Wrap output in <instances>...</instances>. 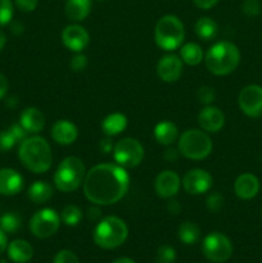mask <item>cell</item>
Masks as SVG:
<instances>
[{
  "label": "cell",
  "mask_w": 262,
  "mask_h": 263,
  "mask_svg": "<svg viewBox=\"0 0 262 263\" xmlns=\"http://www.w3.org/2000/svg\"><path fill=\"white\" fill-rule=\"evenodd\" d=\"M85 197L95 205L115 204L122 199L130 186V177L123 167L102 163L92 167L84 179Z\"/></svg>",
  "instance_id": "1"
},
{
  "label": "cell",
  "mask_w": 262,
  "mask_h": 263,
  "mask_svg": "<svg viewBox=\"0 0 262 263\" xmlns=\"http://www.w3.org/2000/svg\"><path fill=\"white\" fill-rule=\"evenodd\" d=\"M18 157L23 166L35 174L46 172L53 162L50 146L48 141L40 136H31L21 141Z\"/></svg>",
  "instance_id": "2"
},
{
  "label": "cell",
  "mask_w": 262,
  "mask_h": 263,
  "mask_svg": "<svg viewBox=\"0 0 262 263\" xmlns=\"http://www.w3.org/2000/svg\"><path fill=\"white\" fill-rule=\"evenodd\" d=\"M205 67L216 76L231 73L240 62V53L236 45L229 41H220L211 46L205 54Z\"/></svg>",
  "instance_id": "3"
},
{
  "label": "cell",
  "mask_w": 262,
  "mask_h": 263,
  "mask_svg": "<svg viewBox=\"0 0 262 263\" xmlns=\"http://www.w3.org/2000/svg\"><path fill=\"white\" fill-rule=\"evenodd\" d=\"M128 229L121 218L108 216L103 218L94 230V241L103 249H115L127 239Z\"/></svg>",
  "instance_id": "4"
},
{
  "label": "cell",
  "mask_w": 262,
  "mask_h": 263,
  "mask_svg": "<svg viewBox=\"0 0 262 263\" xmlns=\"http://www.w3.org/2000/svg\"><path fill=\"white\" fill-rule=\"evenodd\" d=\"M85 179V164L77 157H67L59 163L54 184L59 192L71 193L80 187Z\"/></svg>",
  "instance_id": "5"
},
{
  "label": "cell",
  "mask_w": 262,
  "mask_h": 263,
  "mask_svg": "<svg viewBox=\"0 0 262 263\" xmlns=\"http://www.w3.org/2000/svg\"><path fill=\"white\" fill-rule=\"evenodd\" d=\"M184 37V25L176 15H164L157 22L154 39H156L157 45L163 50L170 51L180 48Z\"/></svg>",
  "instance_id": "6"
},
{
  "label": "cell",
  "mask_w": 262,
  "mask_h": 263,
  "mask_svg": "<svg viewBox=\"0 0 262 263\" xmlns=\"http://www.w3.org/2000/svg\"><path fill=\"white\" fill-rule=\"evenodd\" d=\"M179 152L189 159H204L212 152V140L204 131L188 130L180 136Z\"/></svg>",
  "instance_id": "7"
},
{
  "label": "cell",
  "mask_w": 262,
  "mask_h": 263,
  "mask_svg": "<svg viewBox=\"0 0 262 263\" xmlns=\"http://www.w3.org/2000/svg\"><path fill=\"white\" fill-rule=\"evenodd\" d=\"M113 158L118 166L123 168H133L143 161L144 148L136 139L125 138L118 141L113 148Z\"/></svg>",
  "instance_id": "8"
},
{
  "label": "cell",
  "mask_w": 262,
  "mask_h": 263,
  "mask_svg": "<svg viewBox=\"0 0 262 263\" xmlns=\"http://www.w3.org/2000/svg\"><path fill=\"white\" fill-rule=\"evenodd\" d=\"M202 251L208 261L223 263L233 254V244L230 239L223 234L211 233L203 240Z\"/></svg>",
  "instance_id": "9"
},
{
  "label": "cell",
  "mask_w": 262,
  "mask_h": 263,
  "mask_svg": "<svg viewBox=\"0 0 262 263\" xmlns=\"http://www.w3.org/2000/svg\"><path fill=\"white\" fill-rule=\"evenodd\" d=\"M61 225V217L51 208H44L32 216L30 221V230L36 238L46 239L53 236Z\"/></svg>",
  "instance_id": "10"
},
{
  "label": "cell",
  "mask_w": 262,
  "mask_h": 263,
  "mask_svg": "<svg viewBox=\"0 0 262 263\" xmlns=\"http://www.w3.org/2000/svg\"><path fill=\"white\" fill-rule=\"evenodd\" d=\"M239 107L248 117H262V87L248 85L239 94Z\"/></svg>",
  "instance_id": "11"
},
{
  "label": "cell",
  "mask_w": 262,
  "mask_h": 263,
  "mask_svg": "<svg viewBox=\"0 0 262 263\" xmlns=\"http://www.w3.org/2000/svg\"><path fill=\"white\" fill-rule=\"evenodd\" d=\"M212 176L204 170L194 168L186 172L182 179V186L188 194L200 195L207 193L212 187Z\"/></svg>",
  "instance_id": "12"
},
{
  "label": "cell",
  "mask_w": 262,
  "mask_h": 263,
  "mask_svg": "<svg viewBox=\"0 0 262 263\" xmlns=\"http://www.w3.org/2000/svg\"><path fill=\"white\" fill-rule=\"evenodd\" d=\"M62 41L64 46L72 51L84 50L90 41L89 32L80 25H69L62 32Z\"/></svg>",
  "instance_id": "13"
},
{
  "label": "cell",
  "mask_w": 262,
  "mask_h": 263,
  "mask_svg": "<svg viewBox=\"0 0 262 263\" xmlns=\"http://www.w3.org/2000/svg\"><path fill=\"white\" fill-rule=\"evenodd\" d=\"M180 185H181V180L176 172L163 171L157 176L154 189L158 197L170 199L179 193Z\"/></svg>",
  "instance_id": "14"
},
{
  "label": "cell",
  "mask_w": 262,
  "mask_h": 263,
  "mask_svg": "<svg viewBox=\"0 0 262 263\" xmlns=\"http://www.w3.org/2000/svg\"><path fill=\"white\" fill-rule=\"evenodd\" d=\"M157 73L164 82H175L182 74V61L177 55H166L161 58L157 66Z\"/></svg>",
  "instance_id": "15"
},
{
  "label": "cell",
  "mask_w": 262,
  "mask_h": 263,
  "mask_svg": "<svg viewBox=\"0 0 262 263\" xmlns=\"http://www.w3.org/2000/svg\"><path fill=\"white\" fill-rule=\"evenodd\" d=\"M198 122L204 131L218 133L225 125V116L217 107L207 105L204 109L200 110L198 116Z\"/></svg>",
  "instance_id": "16"
},
{
  "label": "cell",
  "mask_w": 262,
  "mask_h": 263,
  "mask_svg": "<svg viewBox=\"0 0 262 263\" xmlns=\"http://www.w3.org/2000/svg\"><path fill=\"white\" fill-rule=\"evenodd\" d=\"M23 189V177L20 172L12 168L0 170V195L10 197Z\"/></svg>",
  "instance_id": "17"
},
{
  "label": "cell",
  "mask_w": 262,
  "mask_h": 263,
  "mask_svg": "<svg viewBox=\"0 0 262 263\" xmlns=\"http://www.w3.org/2000/svg\"><path fill=\"white\" fill-rule=\"evenodd\" d=\"M77 136H79V131L71 121H57L51 127V138L61 145H69V144L74 143Z\"/></svg>",
  "instance_id": "18"
},
{
  "label": "cell",
  "mask_w": 262,
  "mask_h": 263,
  "mask_svg": "<svg viewBox=\"0 0 262 263\" xmlns=\"http://www.w3.org/2000/svg\"><path fill=\"white\" fill-rule=\"evenodd\" d=\"M234 192L240 199H252L259 192V181L254 175L243 174L234 182Z\"/></svg>",
  "instance_id": "19"
},
{
  "label": "cell",
  "mask_w": 262,
  "mask_h": 263,
  "mask_svg": "<svg viewBox=\"0 0 262 263\" xmlns=\"http://www.w3.org/2000/svg\"><path fill=\"white\" fill-rule=\"evenodd\" d=\"M20 123L28 134H36L45 126V117L38 108H26L21 115Z\"/></svg>",
  "instance_id": "20"
},
{
  "label": "cell",
  "mask_w": 262,
  "mask_h": 263,
  "mask_svg": "<svg viewBox=\"0 0 262 263\" xmlns=\"http://www.w3.org/2000/svg\"><path fill=\"white\" fill-rule=\"evenodd\" d=\"M8 256L14 263H27L33 256V249L28 241L17 239L8 246Z\"/></svg>",
  "instance_id": "21"
},
{
  "label": "cell",
  "mask_w": 262,
  "mask_h": 263,
  "mask_svg": "<svg viewBox=\"0 0 262 263\" xmlns=\"http://www.w3.org/2000/svg\"><path fill=\"white\" fill-rule=\"evenodd\" d=\"M91 10V0H67L66 15L72 21H84Z\"/></svg>",
  "instance_id": "22"
},
{
  "label": "cell",
  "mask_w": 262,
  "mask_h": 263,
  "mask_svg": "<svg viewBox=\"0 0 262 263\" xmlns=\"http://www.w3.org/2000/svg\"><path fill=\"white\" fill-rule=\"evenodd\" d=\"M127 127V118L122 113H112L102 121V130L105 135L116 136Z\"/></svg>",
  "instance_id": "23"
},
{
  "label": "cell",
  "mask_w": 262,
  "mask_h": 263,
  "mask_svg": "<svg viewBox=\"0 0 262 263\" xmlns=\"http://www.w3.org/2000/svg\"><path fill=\"white\" fill-rule=\"evenodd\" d=\"M177 127L170 121L159 122L154 128V138L162 145H170L177 139Z\"/></svg>",
  "instance_id": "24"
},
{
  "label": "cell",
  "mask_w": 262,
  "mask_h": 263,
  "mask_svg": "<svg viewBox=\"0 0 262 263\" xmlns=\"http://www.w3.org/2000/svg\"><path fill=\"white\" fill-rule=\"evenodd\" d=\"M53 197V187L45 181H35L28 187V198L36 204H44Z\"/></svg>",
  "instance_id": "25"
},
{
  "label": "cell",
  "mask_w": 262,
  "mask_h": 263,
  "mask_svg": "<svg viewBox=\"0 0 262 263\" xmlns=\"http://www.w3.org/2000/svg\"><path fill=\"white\" fill-rule=\"evenodd\" d=\"M180 55L182 61L189 66H197L203 59V50L198 44L188 43L180 49Z\"/></svg>",
  "instance_id": "26"
},
{
  "label": "cell",
  "mask_w": 262,
  "mask_h": 263,
  "mask_svg": "<svg viewBox=\"0 0 262 263\" xmlns=\"http://www.w3.org/2000/svg\"><path fill=\"white\" fill-rule=\"evenodd\" d=\"M217 23L210 17H202L195 23V33L202 40H211L217 33Z\"/></svg>",
  "instance_id": "27"
},
{
  "label": "cell",
  "mask_w": 262,
  "mask_h": 263,
  "mask_svg": "<svg viewBox=\"0 0 262 263\" xmlns=\"http://www.w3.org/2000/svg\"><path fill=\"white\" fill-rule=\"evenodd\" d=\"M179 238H180V240L182 241V243L188 244V246L197 243V241L199 240V238H200L199 228H198L195 223L186 221V222H184V223H181V225H180Z\"/></svg>",
  "instance_id": "28"
},
{
  "label": "cell",
  "mask_w": 262,
  "mask_h": 263,
  "mask_svg": "<svg viewBox=\"0 0 262 263\" xmlns=\"http://www.w3.org/2000/svg\"><path fill=\"white\" fill-rule=\"evenodd\" d=\"M82 217V212L79 207L71 204L66 205L61 212V220L67 226H76Z\"/></svg>",
  "instance_id": "29"
},
{
  "label": "cell",
  "mask_w": 262,
  "mask_h": 263,
  "mask_svg": "<svg viewBox=\"0 0 262 263\" xmlns=\"http://www.w3.org/2000/svg\"><path fill=\"white\" fill-rule=\"evenodd\" d=\"M21 228V217L15 213H5L0 217V229L4 233H15Z\"/></svg>",
  "instance_id": "30"
},
{
  "label": "cell",
  "mask_w": 262,
  "mask_h": 263,
  "mask_svg": "<svg viewBox=\"0 0 262 263\" xmlns=\"http://www.w3.org/2000/svg\"><path fill=\"white\" fill-rule=\"evenodd\" d=\"M175 259H176V253H175V249L172 248V247H159L156 256L157 263H174Z\"/></svg>",
  "instance_id": "31"
},
{
  "label": "cell",
  "mask_w": 262,
  "mask_h": 263,
  "mask_svg": "<svg viewBox=\"0 0 262 263\" xmlns=\"http://www.w3.org/2000/svg\"><path fill=\"white\" fill-rule=\"evenodd\" d=\"M15 143H18V140L15 139V136L13 135L10 128L0 133V152L10 151V149L15 145Z\"/></svg>",
  "instance_id": "32"
},
{
  "label": "cell",
  "mask_w": 262,
  "mask_h": 263,
  "mask_svg": "<svg viewBox=\"0 0 262 263\" xmlns=\"http://www.w3.org/2000/svg\"><path fill=\"white\" fill-rule=\"evenodd\" d=\"M13 17V4L10 0H0V26H5Z\"/></svg>",
  "instance_id": "33"
},
{
  "label": "cell",
  "mask_w": 262,
  "mask_h": 263,
  "mask_svg": "<svg viewBox=\"0 0 262 263\" xmlns=\"http://www.w3.org/2000/svg\"><path fill=\"white\" fill-rule=\"evenodd\" d=\"M241 10L248 17H256L261 13V4L258 0H244Z\"/></svg>",
  "instance_id": "34"
},
{
  "label": "cell",
  "mask_w": 262,
  "mask_h": 263,
  "mask_svg": "<svg viewBox=\"0 0 262 263\" xmlns=\"http://www.w3.org/2000/svg\"><path fill=\"white\" fill-rule=\"evenodd\" d=\"M223 205V197L220 193H212L207 198V208L211 212H218Z\"/></svg>",
  "instance_id": "35"
},
{
  "label": "cell",
  "mask_w": 262,
  "mask_h": 263,
  "mask_svg": "<svg viewBox=\"0 0 262 263\" xmlns=\"http://www.w3.org/2000/svg\"><path fill=\"white\" fill-rule=\"evenodd\" d=\"M216 92L212 87L210 86H203L198 90V99H199L200 103L205 105H210L211 103L215 100Z\"/></svg>",
  "instance_id": "36"
},
{
  "label": "cell",
  "mask_w": 262,
  "mask_h": 263,
  "mask_svg": "<svg viewBox=\"0 0 262 263\" xmlns=\"http://www.w3.org/2000/svg\"><path fill=\"white\" fill-rule=\"evenodd\" d=\"M53 263H80V262H79V258H77V256L73 253V252L63 249V251L57 253Z\"/></svg>",
  "instance_id": "37"
},
{
  "label": "cell",
  "mask_w": 262,
  "mask_h": 263,
  "mask_svg": "<svg viewBox=\"0 0 262 263\" xmlns=\"http://www.w3.org/2000/svg\"><path fill=\"white\" fill-rule=\"evenodd\" d=\"M69 67H71L72 71L74 72L84 71V69L87 67V58L84 55V54H80V53L76 54V55L71 59Z\"/></svg>",
  "instance_id": "38"
},
{
  "label": "cell",
  "mask_w": 262,
  "mask_h": 263,
  "mask_svg": "<svg viewBox=\"0 0 262 263\" xmlns=\"http://www.w3.org/2000/svg\"><path fill=\"white\" fill-rule=\"evenodd\" d=\"M39 0H15V4L22 12H32L38 7Z\"/></svg>",
  "instance_id": "39"
},
{
  "label": "cell",
  "mask_w": 262,
  "mask_h": 263,
  "mask_svg": "<svg viewBox=\"0 0 262 263\" xmlns=\"http://www.w3.org/2000/svg\"><path fill=\"white\" fill-rule=\"evenodd\" d=\"M217 2L218 0H193V3L200 9H211L217 4Z\"/></svg>",
  "instance_id": "40"
},
{
  "label": "cell",
  "mask_w": 262,
  "mask_h": 263,
  "mask_svg": "<svg viewBox=\"0 0 262 263\" xmlns=\"http://www.w3.org/2000/svg\"><path fill=\"white\" fill-rule=\"evenodd\" d=\"M8 87H9V84H8L7 77L3 73H0V99H3L7 95Z\"/></svg>",
  "instance_id": "41"
},
{
  "label": "cell",
  "mask_w": 262,
  "mask_h": 263,
  "mask_svg": "<svg viewBox=\"0 0 262 263\" xmlns=\"http://www.w3.org/2000/svg\"><path fill=\"white\" fill-rule=\"evenodd\" d=\"M167 210L172 215H179L180 211H181V205H180V203L177 200H170L169 204H167Z\"/></svg>",
  "instance_id": "42"
},
{
  "label": "cell",
  "mask_w": 262,
  "mask_h": 263,
  "mask_svg": "<svg viewBox=\"0 0 262 263\" xmlns=\"http://www.w3.org/2000/svg\"><path fill=\"white\" fill-rule=\"evenodd\" d=\"M100 216H102V212H100L99 208L91 207L87 210V217H89V220L97 221V220H99Z\"/></svg>",
  "instance_id": "43"
},
{
  "label": "cell",
  "mask_w": 262,
  "mask_h": 263,
  "mask_svg": "<svg viewBox=\"0 0 262 263\" xmlns=\"http://www.w3.org/2000/svg\"><path fill=\"white\" fill-rule=\"evenodd\" d=\"M99 148L102 149L103 153H109V152H112V143H110V140H108V139H104V140L100 141L99 144Z\"/></svg>",
  "instance_id": "44"
},
{
  "label": "cell",
  "mask_w": 262,
  "mask_h": 263,
  "mask_svg": "<svg viewBox=\"0 0 262 263\" xmlns=\"http://www.w3.org/2000/svg\"><path fill=\"white\" fill-rule=\"evenodd\" d=\"M164 158H166L167 161H170V162L176 161V159H177V151H176V149H167V151L164 152Z\"/></svg>",
  "instance_id": "45"
},
{
  "label": "cell",
  "mask_w": 262,
  "mask_h": 263,
  "mask_svg": "<svg viewBox=\"0 0 262 263\" xmlns=\"http://www.w3.org/2000/svg\"><path fill=\"white\" fill-rule=\"evenodd\" d=\"M7 249V235H5L4 231L0 229V254Z\"/></svg>",
  "instance_id": "46"
},
{
  "label": "cell",
  "mask_w": 262,
  "mask_h": 263,
  "mask_svg": "<svg viewBox=\"0 0 262 263\" xmlns=\"http://www.w3.org/2000/svg\"><path fill=\"white\" fill-rule=\"evenodd\" d=\"M5 43H7V37H5V33L3 31H0V51L3 50V48L5 46Z\"/></svg>",
  "instance_id": "47"
},
{
  "label": "cell",
  "mask_w": 262,
  "mask_h": 263,
  "mask_svg": "<svg viewBox=\"0 0 262 263\" xmlns=\"http://www.w3.org/2000/svg\"><path fill=\"white\" fill-rule=\"evenodd\" d=\"M113 263H135V262L130 258H118V259H116Z\"/></svg>",
  "instance_id": "48"
},
{
  "label": "cell",
  "mask_w": 262,
  "mask_h": 263,
  "mask_svg": "<svg viewBox=\"0 0 262 263\" xmlns=\"http://www.w3.org/2000/svg\"><path fill=\"white\" fill-rule=\"evenodd\" d=\"M0 263H7V262H5L4 259H0Z\"/></svg>",
  "instance_id": "49"
}]
</instances>
